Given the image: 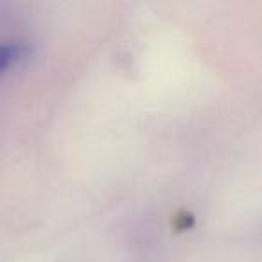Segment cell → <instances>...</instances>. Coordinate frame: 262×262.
<instances>
[{
    "instance_id": "cell-1",
    "label": "cell",
    "mask_w": 262,
    "mask_h": 262,
    "mask_svg": "<svg viewBox=\"0 0 262 262\" xmlns=\"http://www.w3.org/2000/svg\"><path fill=\"white\" fill-rule=\"evenodd\" d=\"M31 54V47L24 41H6L0 43V76L8 72L16 63L27 59Z\"/></svg>"
}]
</instances>
